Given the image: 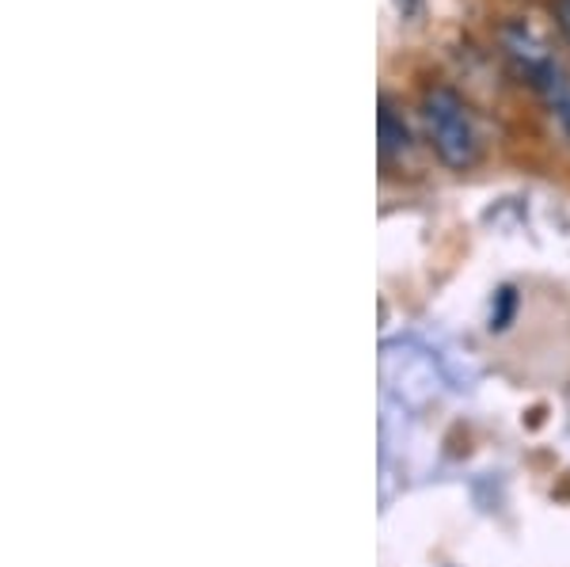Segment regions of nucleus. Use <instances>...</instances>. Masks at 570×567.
<instances>
[{
    "instance_id": "obj_1",
    "label": "nucleus",
    "mask_w": 570,
    "mask_h": 567,
    "mask_svg": "<svg viewBox=\"0 0 570 567\" xmlns=\"http://www.w3.org/2000/svg\"><path fill=\"white\" fill-rule=\"evenodd\" d=\"M422 118H426V134L434 145L438 160L453 172H468L480 160V130L468 104L453 88H426L422 96Z\"/></svg>"
},
{
    "instance_id": "obj_2",
    "label": "nucleus",
    "mask_w": 570,
    "mask_h": 567,
    "mask_svg": "<svg viewBox=\"0 0 570 567\" xmlns=\"http://www.w3.org/2000/svg\"><path fill=\"white\" fill-rule=\"evenodd\" d=\"M381 378L384 400H395L400 408H426L438 397V385L445 381L438 354L411 340H392L381 351Z\"/></svg>"
},
{
    "instance_id": "obj_3",
    "label": "nucleus",
    "mask_w": 570,
    "mask_h": 567,
    "mask_svg": "<svg viewBox=\"0 0 570 567\" xmlns=\"http://www.w3.org/2000/svg\"><path fill=\"white\" fill-rule=\"evenodd\" d=\"M499 42H502V53L510 58V66L518 69L532 88H537V80L556 66V58H551L544 50V42H540L525 23H505L499 31Z\"/></svg>"
},
{
    "instance_id": "obj_4",
    "label": "nucleus",
    "mask_w": 570,
    "mask_h": 567,
    "mask_svg": "<svg viewBox=\"0 0 570 567\" xmlns=\"http://www.w3.org/2000/svg\"><path fill=\"white\" fill-rule=\"evenodd\" d=\"M376 137H381V157L384 160H403L411 153V130H407V123H403V115L395 111V104L389 96H381Z\"/></svg>"
},
{
    "instance_id": "obj_5",
    "label": "nucleus",
    "mask_w": 570,
    "mask_h": 567,
    "mask_svg": "<svg viewBox=\"0 0 570 567\" xmlns=\"http://www.w3.org/2000/svg\"><path fill=\"white\" fill-rule=\"evenodd\" d=\"M513 309H518V294H513L510 286L499 290V294H494V305H491V332H502V328L510 324Z\"/></svg>"
},
{
    "instance_id": "obj_6",
    "label": "nucleus",
    "mask_w": 570,
    "mask_h": 567,
    "mask_svg": "<svg viewBox=\"0 0 570 567\" xmlns=\"http://www.w3.org/2000/svg\"><path fill=\"white\" fill-rule=\"evenodd\" d=\"M556 20H559V31H563V39L570 42V0H556Z\"/></svg>"
}]
</instances>
